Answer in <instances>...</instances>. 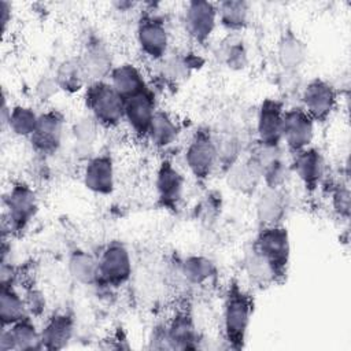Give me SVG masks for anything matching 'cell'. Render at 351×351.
Here are the masks:
<instances>
[{"instance_id":"8992f818","label":"cell","mask_w":351,"mask_h":351,"mask_svg":"<svg viewBox=\"0 0 351 351\" xmlns=\"http://www.w3.org/2000/svg\"><path fill=\"white\" fill-rule=\"evenodd\" d=\"M4 204L10 230L15 233L25 230L38 210L37 195L25 182H16L10 188Z\"/></svg>"},{"instance_id":"1f68e13d","label":"cell","mask_w":351,"mask_h":351,"mask_svg":"<svg viewBox=\"0 0 351 351\" xmlns=\"http://www.w3.org/2000/svg\"><path fill=\"white\" fill-rule=\"evenodd\" d=\"M37 121L38 114H36L33 108L27 106H14L10 108L5 123L15 136L30 138L37 126Z\"/></svg>"},{"instance_id":"d4e9b609","label":"cell","mask_w":351,"mask_h":351,"mask_svg":"<svg viewBox=\"0 0 351 351\" xmlns=\"http://www.w3.org/2000/svg\"><path fill=\"white\" fill-rule=\"evenodd\" d=\"M70 276L84 285H97L99 265L97 258L84 250H74L69 256Z\"/></svg>"},{"instance_id":"9c48e42d","label":"cell","mask_w":351,"mask_h":351,"mask_svg":"<svg viewBox=\"0 0 351 351\" xmlns=\"http://www.w3.org/2000/svg\"><path fill=\"white\" fill-rule=\"evenodd\" d=\"M136 38L141 52L152 60H159L167 53L169 32L163 19L156 15L144 14L140 16Z\"/></svg>"},{"instance_id":"4316f807","label":"cell","mask_w":351,"mask_h":351,"mask_svg":"<svg viewBox=\"0 0 351 351\" xmlns=\"http://www.w3.org/2000/svg\"><path fill=\"white\" fill-rule=\"evenodd\" d=\"M3 328H5L11 336L14 351H30L43 348L40 330H37L36 325L29 317H25L21 321Z\"/></svg>"},{"instance_id":"f1b7e54d","label":"cell","mask_w":351,"mask_h":351,"mask_svg":"<svg viewBox=\"0 0 351 351\" xmlns=\"http://www.w3.org/2000/svg\"><path fill=\"white\" fill-rule=\"evenodd\" d=\"M181 271L185 280L193 285H204L217 273L215 265L211 259L203 255H191L181 263Z\"/></svg>"},{"instance_id":"ffe728a7","label":"cell","mask_w":351,"mask_h":351,"mask_svg":"<svg viewBox=\"0 0 351 351\" xmlns=\"http://www.w3.org/2000/svg\"><path fill=\"white\" fill-rule=\"evenodd\" d=\"M74 333V319L66 313H58L48 318L40 330L41 347L45 350L64 348Z\"/></svg>"},{"instance_id":"603a6c76","label":"cell","mask_w":351,"mask_h":351,"mask_svg":"<svg viewBox=\"0 0 351 351\" xmlns=\"http://www.w3.org/2000/svg\"><path fill=\"white\" fill-rule=\"evenodd\" d=\"M306 45L292 32H285L277 45V59L287 73H296L306 60Z\"/></svg>"},{"instance_id":"3957f363","label":"cell","mask_w":351,"mask_h":351,"mask_svg":"<svg viewBox=\"0 0 351 351\" xmlns=\"http://www.w3.org/2000/svg\"><path fill=\"white\" fill-rule=\"evenodd\" d=\"M85 106L90 117L103 128H115L123 121V99L107 81L89 82L85 89Z\"/></svg>"},{"instance_id":"f546056e","label":"cell","mask_w":351,"mask_h":351,"mask_svg":"<svg viewBox=\"0 0 351 351\" xmlns=\"http://www.w3.org/2000/svg\"><path fill=\"white\" fill-rule=\"evenodd\" d=\"M261 181V176L252 163L245 159L243 162H234L228 171V182L229 185L243 193L251 192L256 188L258 182Z\"/></svg>"},{"instance_id":"5b68a950","label":"cell","mask_w":351,"mask_h":351,"mask_svg":"<svg viewBox=\"0 0 351 351\" xmlns=\"http://www.w3.org/2000/svg\"><path fill=\"white\" fill-rule=\"evenodd\" d=\"M185 165L197 181H206L218 165V149L208 129H199L185 149Z\"/></svg>"},{"instance_id":"83f0119b","label":"cell","mask_w":351,"mask_h":351,"mask_svg":"<svg viewBox=\"0 0 351 351\" xmlns=\"http://www.w3.org/2000/svg\"><path fill=\"white\" fill-rule=\"evenodd\" d=\"M218 22L228 30L239 32L248 23L250 7L243 0H226L217 4Z\"/></svg>"},{"instance_id":"4fadbf2b","label":"cell","mask_w":351,"mask_h":351,"mask_svg":"<svg viewBox=\"0 0 351 351\" xmlns=\"http://www.w3.org/2000/svg\"><path fill=\"white\" fill-rule=\"evenodd\" d=\"M284 106L277 99H265L256 114L258 144L267 147L281 145Z\"/></svg>"},{"instance_id":"9a60e30c","label":"cell","mask_w":351,"mask_h":351,"mask_svg":"<svg viewBox=\"0 0 351 351\" xmlns=\"http://www.w3.org/2000/svg\"><path fill=\"white\" fill-rule=\"evenodd\" d=\"M292 170L307 192H314L325 177V159L318 148L307 147L292 159Z\"/></svg>"},{"instance_id":"8fae6325","label":"cell","mask_w":351,"mask_h":351,"mask_svg":"<svg viewBox=\"0 0 351 351\" xmlns=\"http://www.w3.org/2000/svg\"><path fill=\"white\" fill-rule=\"evenodd\" d=\"M63 130L64 118L59 111L49 110L38 114L37 126L29 138L33 149L44 156L55 154L62 144Z\"/></svg>"},{"instance_id":"277c9868","label":"cell","mask_w":351,"mask_h":351,"mask_svg":"<svg viewBox=\"0 0 351 351\" xmlns=\"http://www.w3.org/2000/svg\"><path fill=\"white\" fill-rule=\"evenodd\" d=\"M97 285L118 288L126 284L132 276V256L129 250L119 241L108 243L97 258Z\"/></svg>"},{"instance_id":"836d02e7","label":"cell","mask_w":351,"mask_h":351,"mask_svg":"<svg viewBox=\"0 0 351 351\" xmlns=\"http://www.w3.org/2000/svg\"><path fill=\"white\" fill-rule=\"evenodd\" d=\"M97 126H99L97 122L92 117L80 119L73 129L75 140H78L81 144H92V141L96 137Z\"/></svg>"},{"instance_id":"7c38bea8","label":"cell","mask_w":351,"mask_h":351,"mask_svg":"<svg viewBox=\"0 0 351 351\" xmlns=\"http://www.w3.org/2000/svg\"><path fill=\"white\" fill-rule=\"evenodd\" d=\"M248 160L256 169L267 188H280L285 181V160L280 147L256 144Z\"/></svg>"},{"instance_id":"d6986e66","label":"cell","mask_w":351,"mask_h":351,"mask_svg":"<svg viewBox=\"0 0 351 351\" xmlns=\"http://www.w3.org/2000/svg\"><path fill=\"white\" fill-rule=\"evenodd\" d=\"M166 344L169 348L176 350H192L197 348L199 335L193 322V318L186 311L177 313L170 324L165 326Z\"/></svg>"},{"instance_id":"52a82bcc","label":"cell","mask_w":351,"mask_h":351,"mask_svg":"<svg viewBox=\"0 0 351 351\" xmlns=\"http://www.w3.org/2000/svg\"><path fill=\"white\" fill-rule=\"evenodd\" d=\"M302 108L317 122H325L330 118L337 106V90L326 80L313 78L300 93Z\"/></svg>"},{"instance_id":"7402d4cb","label":"cell","mask_w":351,"mask_h":351,"mask_svg":"<svg viewBox=\"0 0 351 351\" xmlns=\"http://www.w3.org/2000/svg\"><path fill=\"white\" fill-rule=\"evenodd\" d=\"M108 78L112 88L123 100L148 89V85L141 71L130 63H122L115 66Z\"/></svg>"},{"instance_id":"7a4b0ae2","label":"cell","mask_w":351,"mask_h":351,"mask_svg":"<svg viewBox=\"0 0 351 351\" xmlns=\"http://www.w3.org/2000/svg\"><path fill=\"white\" fill-rule=\"evenodd\" d=\"M252 251L267 263L274 281H281L287 276L291 259V243L285 226L281 223L262 226L254 240Z\"/></svg>"},{"instance_id":"2e32d148","label":"cell","mask_w":351,"mask_h":351,"mask_svg":"<svg viewBox=\"0 0 351 351\" xmlns=\"http://www.w3.org/2000/svg\"><path fill=\"white\" fill-rule=\"evenodd\" d=\"M84 185L88 191L96 195H110L115 186L114 160L108 154H100L88 160L84 174Z\"/></svg>"},{"instance_id":"e0dca14e","label":"cell","mask_w":351,"mask_h":351,"mask_svg":"<svg viewBox=\"0 0 351 351\" xmlns=\"http://www.w3.org/2000/svg\"><path fill=\"white\" fill-rule=\"evenodd\" d=\"M184 182V176L170 160H163L159 165L155 177V188L158 200L165 208L177 207L182 197Z\"/></svg>"},{"instance_id":"484cf974","label":"cell","mask_w":351,"mask_h":351,"mask_svg":"<svg viewBox=\"0 0 351 351\" xmlns=\"http://www.w3.org/2000/svg\"><path fill=\"white\" fill-rule=\"evenodd\" d=\"M178 132L180 128L173 117L166 111L156 110L151 121L147 137L156 148H167L177 140Z\"/></svg>"},{"instance_id":"cb8c5ba5","label":"cell","mask_w":351,"mask_h":351,"mask_svg":"<svg viewBox=\"0 0 351 351\" xmlns=\"http://www.w3.org/2000/svg\"><path fill=\"white\" fill-rule=\"evenodd\" d=\"M25 299L12 287V282H1L0 291V318L3 326H10L27 317Z\"/></svg>"},{"instance_id":"4dcf8cb0","label":"cell","mask_w":351,"mask_h":351,"mask_svg":"<svg viewBox=\"0 0 351 351\" xmlns=\"http://www.w3.org/2000/svg\"><path fill=\"white\" fill-rule=\"evenodd\" d=\"M85 75L80 59H67L62 62L55 74V82L59 89L74 93L80 90L85 82Z\"/></svg>"},{"instance_id":"5bb4252c","label":"cell","mask_w":351,"mask_h":351,"mask_svg":"<svg viewBox=\"0 0 351 351\" xmlns=\"http://www.w3.org/2000/svg\"><path fill=\"white\" fill-rule=\"evenodd\" d=\"M123 101V121L137 136L147 137L151 121L156 112L154 92L148 88Z\"/></svg>"},{"instance_id":"6da1fadb","label":"cell","mask_w":351,"mask_h":351,"mask_svg":"<svg viewBox=\"0 0 351 351\" xmlns=\"http://www.w3.org/2000/svg\"><path fill=\"white\" fill-rule=\"evenodd\" d=\"M254 311V300L237 282H232L225 293L222 325L223 336L230 348L240 350L244 347L251 317Z\"/></svg>"},{"instance_id":"44dd1931","label":"cell","mask_w":351,"mask_h":351,"mask_svg":"<svg viewBox=\"0 0 351 351\" xmlns=\"http://www.w3.org/2000/svg\"><path fill=\"white\" fill-rule=\"evenodd\" d=\"M287 196L280 188H267L256 202V218L262 226L280 225L287 211Z\"/></svg>"},{"instance_id":"d6a6232c","label":"cell","mask_w":351,"mask_h":351,"mask_svg":"<svg viewBox=\"0 0 351 351\" xmlns=\"http://www.w3.org/2000/svg\"><path fill=\"white\" fill-rule=\"evenodd\" d=\"M332 207L335 210V213L347 219L350 215V191L347 185L343 184H337L333 191H332Z\"/></svg>"},{"instance_id":"ac0fdd59","label":"cell","mask_w":351,"mask_h":351,"mask_svg":"<svg viewBox=\"0 0 351 351\" xmlns=\"http://www.w3.org/2000/svg\"><path fill=\"white\" fill-rule=\"evenodd\" d=\"M78 59L85 78L90 82L104 81V78L110 77L114 69L111 53L100 41L86 44L84 53Z\"/></svg>"},{"instance_id":"e575fe53","label":"cell","mask_w":351,"mask_h":351,"mask_svg":"<svg viewBox=\"0 0 351 351\" xmlns=\"http://www.w3.org/2000/svg\"><path fill=\"white\" fill-rule=\"evenodd\" d=\"M226 63L229 67H236V69H243L245 64V51L241 45V43H234L230 45L226 52Z\"/></svg>"},{"instance_id":"30bf717a","label":"cell","mask_w":351,"mask_h":351,"mask_svg":"<svg viewBox=\"0 0 351 351\" xmlns=\"http://www.w3.org/2000/svg\"><path fill=\"white\" fill-rule=\"evenodd\" d=\"M217 22V4L202 0H193L186 4L184 12V27L195 43L204 44L211 37Z\"/></svg>"},{"instance_id":"ba28073f","label":"cell","mask_w":351,"mask_h":351,"mask_svg":"<svg viewBox=\"0 0 351 351\" xmlns=\"http://www.w3.org/2000/svg\"><path fill=\"white\" fill-rule=\"evenodd\" d=\"M315 132V122L299 106L284 110L281 141L285 143L289 152L296 154L311 147Z\"/></svg>"}]
</instances>
